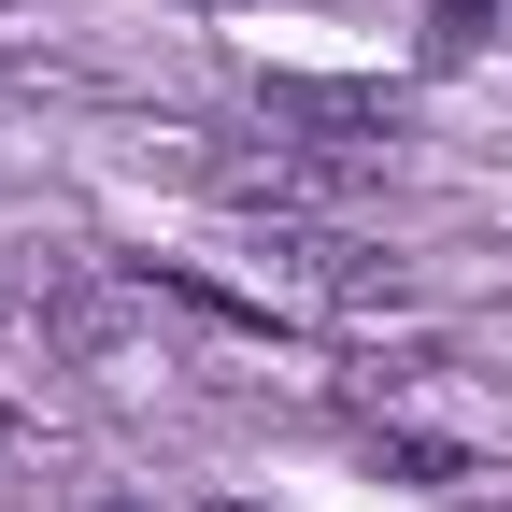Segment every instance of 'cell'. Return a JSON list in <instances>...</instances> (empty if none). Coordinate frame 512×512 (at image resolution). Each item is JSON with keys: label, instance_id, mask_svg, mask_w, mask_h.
Segmentation results:
<instances>
[{"label": "cell", "instance_id": "cell-5", "mask_svg": "<svg viewBox=\"0 0 512 512\" xmlns=\"http://www.w3.org/2000/svg\"><path fill=\"white\" fill-rule=\"evenodd\" d=\"M200 512H242V498H200Z\"/></svg>", "mask_w": 512, "mask_h": 512}, {"label": "cell", "instance_id": "cell-4", "mask_svg": "<svg viewBox=\"0 0 512 512\" xmlns=\"http://www.w3.org/2000/svg\"><path fill=\"white\" fill-rule=\"evenodd\" d=\"M15 313H29V285H15V271H0V328H15Z\"/></svg>", "mask_w": 512, "mask_h": 512}, {"label": "cell", "instance_id": "cell-3", "mask_svg": "<svg viewBox=\"0 0 512 512\" xmlns=\"http://www.w3.org/2000/svg\"><path fill=\"white\" fill-rule=\"evenodd\" d=\"M72 512H200V498H157V484H100V498H72Z\"/></svg>", "mask_w": 512, "mask_h": 512}, {"label": "cell", "instance_id": "cell-6", "mask_svg": "<svg viewBox=\"0 0 512 512\" xmlns=\"http://www.w3.org/2000/svg\"><path fill=\"white\" fill-rule=\"evenodd\" d=\"M498 342H512V313H498Z\"/></svg>", "mask_w": 512, "mask_h": 512}, {"label": "cell", "instance_id": "cell-1", "mask_svg": "<svg viewBox=\"0 0 512 512\" xmlns=\"http://www.w3.org/2000/svg\"><path fill=\"white\" fill-rule=\"evenodd\" d=\"M256 114H271V128H299V143L399 157V100H384V86H313V72H271V86H256Z\"/></svg>", "mask_w": 512, "mask_h": 512}, {"label": "cell", "instance_id": "cell-2", "mask_svg": "<svg viewBox=\"0 0 512 512\" xmlns=\"http://www.w3.org/2000/svg\"><path fill=\"white\" fill-rule=\"evenodd\" d=\"M15 470H43V427H29L15 399H0V484H15Z\"/></svg>", "mask_w": 512, "mask_h": 512}]
</instances>
